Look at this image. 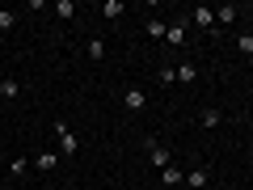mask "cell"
<instances>
[{"label": "cell", "instance_id": "6da1fadb", "mask_svg": "<svg viewBox=\"0 0 253 190\" xmlns=\"http://www.w3.org/2000/svg\"><path fill=\"white\" fill-rule=\"evenodd\" d=\"M55 136H59V152L63 156H76V152H81V140L72 136V127H68V123H55Z\"/></svg>", "mask_w": 253, "mask_h": 190}, {"label": "cell", "instance_id": "7a4b0ae2", "mask_svg": "<svg viewBox=\"0 0 253 190\" xmlns=\"http://www.w3.org/2000/svg\"><path fill=\"white\" fill-rule=\"evenodd\" d=\"M148 161H152L156 169H169V165H173L169 161V148H165L161 140H148Z\"/></svg>", "mask_w": 253, "mask_h": 190}, {"label": "cell", "instance_id": "3957f363", "mask_svg": "<svg viewBox=\"0 0 253 190\" xmlns=\"http://www.w3.org/2000/svg\"><path fill=\"white\" fill-rule=\"evenodd\" d=\"M190 21H194V26H203V30H215V9H207V4H194Z\"/></svg>", "mask_w": 253, "mask_h": 190}, {"label": "cell", "instance_id": "277c9868", "mask_svg": "<svg viewBox=\"0 0 253 190\" xmlns=\"http://www.w3.org/2000/svg\"><path fill=\"white\" fill-rule=\"evenodd\" d=\"M181 182H186L190 190H203V186H211V173L203 169V165H194V169H190V173H186V178H181Z\"/></svg>", "mask_w": 253, "mask_h": 190}, {"label": "cell", "instance_id": "5b68a950", "mask_svg": "<svg viewBox=\"0 0 253 190\" xmlns=\"http://www.w3.org/2000/svg\"><path fill=\"white\" fill-rule=\"evenodd\" d=\"M123 106H126V110H135V114H139V110L148 106V93H144V89H126V97H123Z\"/></svg>", "mask_w": 253, "mask_h": 190}, {"label": "cell", "instance_id": "8992f818", "mask_svg": "<svg viewBox=\"0 0 253 190\" xmlns=\"http://www.w3.org/2000/svg\"><path fill=\"white\" fill-rule=\"evenodd\" d=\"M165 43H169V47H181V43H186V21H173V26L165 30Z\"/></svg>", "mask_w": 253, "mask_h": 190}, {"label": "cell", "instance_id": "52a82bcc", "mask_svg": "<svg viewBox=\"0 0 253 190\" xmlns=\"http://www.w3.org/2000/svg\"><path fill=\"white\" fill-rule=\"evenodd\" d=\"M236 17H241V9H236V4H219V9H215V26H232Z\"/></svg>", "mask_w": 253, "mask_h": 190}, {"label": "cell", "instance_id": "ba28073f", "mask_svg": "<svg viewBox=\"0 0 253 190\" xmlns=\"http://www.w3.org/2000/svg\"><path fill=\"white\" fill-rule=\"evenodd\" d=\"M101 17H106V21H118V17H123V0H106V4H101Z\"/></svg>", "mask_w": 253, "mask_h": 190}, {"label": "cell", "instance_id": "9c48e42d", "mask_svg": "<svg viewBox=\"0 0 253 190\" xmlns=\"http://www.w3.org/2000/svg\"><path fill=\"white\" fill-rule=\"evenodd\" d=\"M17 93H21V85L13 81V76H4V81H0V97H4V101H13Z\"/></svg>", "mask_w": 253, "mask_h": 190}, {"label": "cell", "instance_id": "30bf717a", "mask_svg": "<svg viewBox=\"0 0 253 190\" xmlns=\"http://www.w3.org/2000/svg\"><path fill=\"white\" fill-rule=\"evenodd\" d=\"M84 55H89V59L97 63L101 55H106V43H101V38H89V43H84Z\"/></svg>", "mask_w": 253, "mask_h": 190}, {"label": "cell", "instance_id": "8fae6325", "mask_svg": "<svg viewBox=\"0 0 253 190\" xmlns=\"http://www.w3.org/2000/svg\"><path fill=\"white\" fill-rule=\"evenodd\" d=\"M144 30H148V38H165V30H169V26H165L161 17H148V21H144Z\"/></svg>", "mask_w": 253, "mask_h": 190}, {"label": "cell", "instance_id": "7c38bea8", "mask_svg": "<svg viewBox=\"0 0 253 190\" xmlns=\"http://www.w3.org/2000/svg\"><path fill=\"white\" fill-rule=\"evenodd\" d=\"M34 165H38L42 173H51L55 165H59V156H55V152H38V161H34Z\"/></svg>", "mask_w": 253, "mask_h": 190}, {"label": "cell", "instance_id": "4fadbf2b", "mask_svg": "<svg viewBox=\"0 0 253 190\" xmlns=\"http://www.w3.org/2000/svg\"><path fill=\"white\" fill-rule=\"evenodd\" d=\"M236 51H241V55H253V30L236 34Z\"/></svg>", "mask_w": 253, "mask_h": 190}, {"label": "cell", "instance_id": "5bb4252c", "mask_svg": "<svg viewBox=\"0 0 253 190\" xmlns=\"http://www.w3.org/2000/svg\"><path fill=\"white\" fill-rule=\"evenodd\" d=\"M13 26H17V13L0 9V34H13Z\"/></svg>", "mask_w": 253, "mask_h": 190}, {"label": "cell", "instance_id": "9a60e30c", "mask_svg": "<svg viewBox=\"0 0 253 190\" xmlns=\"http://www.w3.org/2000/svg\"><path fill=\"white\" fill-rule=\"evenodd\" d=\"M161 182H165V186H177V182H181V169H177V165H169V169H161Z\"/></svg>", "mask_w": 253, "mask_h": 190}, {"label": "cell", "instance_id": "2e32d148", "mask_svg": "<svg viewBox=\"0 0 253 190\" xmlns=\"http://www.w3.org/2000/svg\"><path fill=\"white\" fill-rule=\"evenodd\" d=\"M219 118H224V114H219L215 106H207V110H203V127H207V131H211V127H219Z\"/></svg>", "mask_w": 253, "mask_h": 190}, {"label": "cell", "instance_id": "e0dca14e", "mask_svg": "<svg viewBox=\"0 0 253 190\" xmlns=\"http://www.w3.org/2000/svg\"><path fill=\"white\" fill-rule=\"evenodd\" d=\"M55 13H59L63 21H68V17H76V0H59V4H55Z\"/></svg>", "mask_w": 253, "mask_h": 190}, {"label": "cell", "instance_id": "ac0fdd59", "mask_svg": "<svg viewBox=\"0 0 253 190\" xmlns=\"http://www.w3.org/2000/svg\"><path fill=\"white\" fill-rule=\"evenodd\" d=\"M177 81H194V63H177Z\"/></svg>", "mask_w": 253, "mask_h": 190}, {"label": "cell", "instance_id": "d6986e66", "mask_svg": "<svg viewBox=\"0 0 253 190\" xmlns=\"http://www.w3.org/2000/svg\"><path fill=\"white\" fill-rule=\"evenodd\" d=\"M177 81V68H161V85H173Z\"/></svg>", "mask_w": 253, "mask_h": 190}]
</instances>
